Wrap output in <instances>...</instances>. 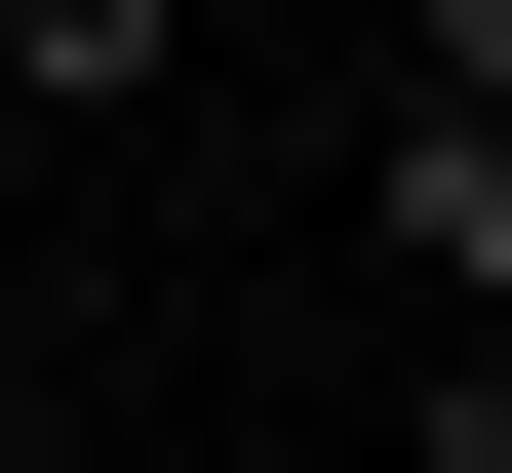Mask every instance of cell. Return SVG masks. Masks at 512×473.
<instances>
[{
    "mask_svg": "<svg viewBox=\"0 0 512 473\" xmlns=\"http://www.w3.org/2000/svg\"><path fill=\"white\" fill-rule=\"evenodd\" d=\"M0 79H79V119H119V79H158V0H0Z\"/></svg>",
    "mask_w": 512,
    "mask_h": 473,
    "instance_id": "1",
    "label": "cell"
},
{
    "mask_svg": "<svg viewBox=\"0 0 512 473\" xmlns=\"http://www.w3.org/2000/svg\"><path fill=\"white\" fill-rule=\"evenodd\" d=\"M0 473H119V434H0Z\"/></svg>",
    "mask_w": 512,
    "mask_h": 473,
    "instance_id": "2",
    "label": "cell"
}]
</instances>
